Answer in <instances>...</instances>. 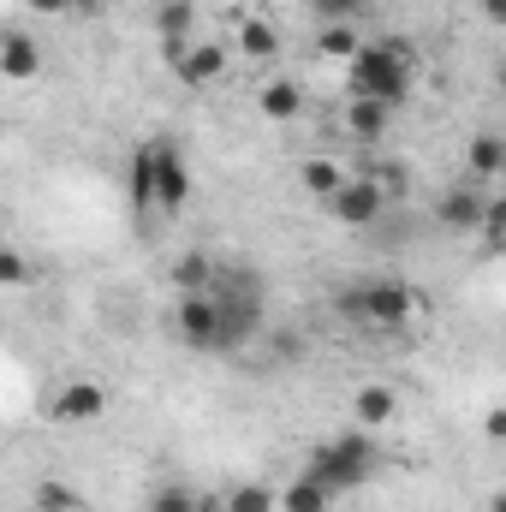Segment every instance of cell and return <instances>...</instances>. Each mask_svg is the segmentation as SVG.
Listing matches in <instances>:
<instances>
[{"instance_id": "6da1fadb", "label": "cell", "mask_w": 506, "mask_h": 512, "mask_svg": "<svg viewBox=\"0 0 506 512\" xmlns=\"http://www.w3.org/2000/svg\"><path fill=\"white\" fill-rule=\"evenodd\" d=\"M203 292L215 298V352H239V346H251L256 334H262V322H268V310H262L268 292H262V280H256L251 268L215 262Z\"/></svg>"}, {"instance_id": "7a4b0ae2", "label": "cell", "mask_w": 506, "mask_h": 512, "mask_svg": "<svg viewBox=\"0 0 506 512\" xmlns=\"http://www.w3.org/2000/svg\"><path fill=\"white\" fill-rule=\"evenodd\" d=\"M411 78H417V54L405 42H358V54L346 60V90L381 108H399L411 96Z\"/></svg>"}, {"instance_id": "3957f363", "label": "cell", "mask_w": 506, "mask_h": 512, "mask_svg": "<svg viewBox=\"0 0 506 512\" xmlns=\"http://www.w3.org/2000/svg\"><path fill=\"white\" fill-rule=\"evenodd\" d=\"M304 471H310L328 495H346V489H364V483L381 471V447L370 441V429H352V435L322 441V447L310 453Z\"/></svg>"}, {"instance_id": "277c9868", "label": "cell", "mask_w": 506, "mask_h": 512, "mask_svg": "<svg viewBox=\"0 0 506 512\" xmlns=\"http://www.w3.org/2000/svg\"><path fill=\"white\" fill-rule=\"evenodd\" d=\"M334 304H340V316H352V322H370V328H399V322H411L417 292H411L405 280H393V274H370V280H352Z\"/></svg>"}, {"instance_id": "5b68a950", "label": "cell", "mask_w": 506, "mask_h": 512, "mask_svg": "<svg viewBox=\"0 0 506 512\" xmlns=\"http://www.w3.org/2000/svg\"><path fill=\"white\" fill-rule=\"evenodd\" d=\"M191 203V161L179 155V143L155 137V215H179Z\"/></svg>"}, {"instance_id": "8992f818", "label": "cell", "mask_w": 506, "mask_h": 512, "mask_svg": "<svg viewBox=\"0 0 506 512\" xmlns=\"http://www.w3.org/2000/svg\"><path fill=\"white\" fill-rule=\"evenodd\" d=\"M173 328H179V340H185L191 352H215V298H209L203 286H197V292H179Z\"/></svg>"}, {"instance_id": "52a82bcc", "label": "cell", "mask_w": 506, "mask_h": 512, "mask_svg": "<svg viewBox=\"0 0 506 512\" xmlns=\"http://www.w3.org/2000/svg\"><path fill=\"white\" fill-rule=\"evenodd\" d=\"M381 209H387V197H381L376 185H370V173H358V179H346L334 197H328V215L340 221V227H370Z\"/></svg>"}, {"instance_id": "ba28073f", "label": "cell", "mask_w": 506, "mask_h": 512, "mask_svg": "<svg viewBox=\"0 0 506 512\" xmlns=\"http://www.w3.org/2000/svg\"><path fill=\"white\" fill-rule=\"evenodd\" d=\"M54 423H96L102 411H108V387L102 382H66L54 393Z\"/></svg>"}, {"instance_id": "9c48e42d", "label": "cell", "mask_w": 506, "mask_h": 512, "mask_svg": "<svg viewBox=\"0 0 506 512\" xmlns=\"http://www.w3.org/2000/svg\"><path fill=\"white\" fill-rule=\"evenodd\" d=\"M36 72H42V42H36L30 30H6V36H0V78L30 84Z\"/></svg>"}, {"instance_id": "30bf717a", "label": "cell", "mask_w": 506, "mask_h": 512, "mask_svg": "<svg viewBox=\"0 0 506 512\" xmlns=\"http://www.w3.org/2000/svg\"><path fill=\"white\" fill-rule=\"evenodd\" d=\"M221 72H227V48H221V42H197V48H185V54L173 60V78H179V84H191V90L215 84Z\"/></svg>"}, {"instance_id": "8fae6325", "label": "cell", "mask_w": 506, "mask_h": 512, "mask_svg": "<svg viewBox=\"0 0 506 512\" xmlns=\"http://www.w3.org/2000/svg\"><path fill=\"white\" fill-rule=\"evenodd\" d=\"M191 24H197V6H191V0H167V6H161L155 30H161V54H167V66L191 48Z\"/></svg>"}, {"instance_id": "7c38bea8", "label": "cell", "mask_w": 506, "mask_h": 512, "mask_svg": "<svg viewBox=\"0 0 506 512\" xmlns=\"http://www.w3.org/2000/svg\"><path fill=\"white\" fill-rule=\"evenodd\" d=\"M483 191H471V185H453V191H441V203H435V221L441 227H459V233H471L477 221H483Z\"/></svg>"}, {"instance_id": "4fadbf2b", "label": "cell", "mask_w": 506, "mask_h": 512, "mask_svg": "<svg viewBox=\"0 0 506 512\" xmlns=\"http://www.w3.org/2000/svg\"><path fill=\"white\" fill-rule=\"evenodd\" d=\"M393 411H399V393L387 382H364L352 393V417H358V429H381V423H393Z\"/></svg>"}, {"instance_id": "5bb4252c", "label": "cell", "mask_w": 506, "mask_h": 512, "mask_svg": "<svg viewBox=\"0 0 506 512\" xmlns=\"http://www.w3.org/2000/svg\"><path fill=\"white\" fill-rule=\"evenodd\" d=\"M239 54H245V60H256V66H268V60L280 54V30H274L268 18L239 12Z\"/></svg>"}, {"instance_id": "9a60e30c", "label": "cell", "mask_w": 506, "mask_h": 512, "mask_svg": "<svg viewBox=\"0 0 506 512\" xmlns=\"http://www.w3.org/2000/svg\"><path fill=\"white\" fill-rule=\"evenodd\" d=\"M256 108H262L268 120H298V114H304V90H298L292 78H268L262 96H256Z\"/></svg>"}, {"instance_id": "2e32d148", "label": "cell", "mask_w": 506, "mask_h": 512, "mask_svg": "<svg viewBox=\"0 0 506 512\" xmlns=\"http://www.w3.org/2000/svg\"><path fill=\"white\" fill-rule=\"evenodd\" d=\"M131 209L155 215V143H137L131 155Z\"/></svg>"}, {"instance_id": "e0dca14e", "label": "cell", "mask_w": 506, "mask_h": 512, "mask_svg": "<svg viewBox=\"0 0 506 512\" xmlns=\"http://www.w3.org/2000/svg\"><path fill=\"white\" fill-rule=\"evenodd\" d=\"M328 507H334V495H328L310 471H298V477L280 489V512H328Z\"/></svg>"}, {"instance_id": "ac0fdd59", "label": "cell", "mask_w": 506, "mask_h": 512, "mask_svg": "<svg viewBox=\"0 0 506 512\" xmlns=\"http://www.w3.org/2000/svg\"><path fill=\"white\" fill-rule=\"evenodd\" d=\"M387 126H393V108H381V102H364V96H352V102H346V131H352V137L376 143Z\"/></svg>"}, {"instance_id": "d6986e66", "label": "cell", "mask_w": 506, "mask_h": 512, "mask_svg": "<svg viewBox=\"0 0 506 512\" xmlns=\"http://www.w3.org/2000/svg\"><path fill=\"white\" fill-rule=\"evenodd\" d=\"M221 512H280V489L268 483H239L221 495Z\"/></svg>"}, {"instance_id": "ffe728a7", "label": "cell", "mask_w": 506, "mask_h": 512, "mask_svg": "<svg viewBox=\"0 0 506 512\" xmlns=\"http://www.w3.org/2000/svg\"><path fill=\"white\" fill-rule=\"evenodd\" d=\"M465 161H471V173H477V179H501V167H506V143L495 137V131H483V137H471Z\"/></svg>"}, {"instance_id": "44dd1931", "label": "cell", "mask_w": 506, "mask_h": 512, "mask_svg": "<svg viewBox=\"0 0 506 512\" xmlns=\"http://www.w3.org/2000/svg\"><path fill=\"white\" fill-rule=\"evenodd\" d=\"M298 179H304V191H310V197H322V203H328V197H334V191L346 185V173H340V161H328V155H316V161H304V173H298Z\"/></svg>"}, {"instance_id": "7402d4cb", "label": "cell", "mask_w": 506, "mask_h": 512, "mask_svg": "<svg viewBox=\"0 0 506 512\" xmlns=\"http://www.w3.org/2000/svg\"><path fill=\"white\" fill-rule=\"evenodd\" d=\"M358 24H322V36H316V54L322 60H352L358 54Z\"/></svg>"}, {"instance_id": "603a6c76", "label": "cell", "mask_w": 506, "mask_h": 512, "mask_svg": "<svg viewBox=\"0 0 506 512\" xmlns=\"http://www.w3.org/2000/svg\"><path fill=\"white\" fill-rule=\"evenodd\" d=\"M310 12H316L322 24H358V18L376 12V0H310Z\"/></svg>"}, {"instance_id": "cb8c5ba5", "label": "cell", "mask_w": 506, "mask_h": 512, "mask_svg": "<svg viewBox=\"0 0 506 512\" xmlns=\"http://www.w3.org/2000/svg\"><path fill=\"white\" fill-rule=\"evenodd\" d=\"M209 268H215L209 251H185L179 268H173V286H179V292H197V286H209Z\"/></svg>"}, {"instance_id": "d4e9b609", "label": "cell", "mask_w": 506, "mask_h": 512, "mask_svg": "<svg viewBox=\"0 0 506 512\" xmlns=\"http://www.w3.org/2000/svg\"><path fill=\"white\" fill-rule=\"evenodd\" d=\"M477 227H483V245L501 251L506 245V197H489V203H483V221H477Z\"/></svg>"}, {"instance_id": "484cf974", "label": "cell", "mask_w": 506, "mask_h": 512, "mask_svg": "<svg viewBox=\"0 0 506 512\" xmlns=\"http://www.w3.org/2000/svg\"><path fill=\"white\" fill-rule=\"evenodd\" d=\"M30 507H54V512H84L78 501V489H66V483H36V501Z\"/></svg>"}, {"instance_id": "4316f807", "label": "cell", "mask_w": 506, "mask_h": 512, "mask_svg": "<svg viewBox=\"0 0 506 512\" xmlns=\"http://www.w3.org/2000/svg\"><path fill=\"white\" fill-rule=\"evenodd\" d=\"M30 280H36L30 256H18V251H6V245H0V286H30Z\"/></svg>"}, {"instance_id": "83f0119b", "label": "cell", "mask_w": 506, "mask_h": 512, "mask_svg": "<svg viewBox=\"0 0 506 512\" xmlns=\"http://www.w3.org/2000/svg\"><path fill=\"white\" fill-rule=\"evenodd\" d=\"M149 512H203V501L191 489H161V495H149Z\"/></svg>"}, {"instance_id": "f1b7e54d", "label": "cell", "mask_w": 506, "mask_h": 512, "mask_svg": "<svg viewBox=\"0 0 506 512\" xmlns=\"http://www.w3.org/2000/svg\"><path fill=\"white\" fill-rule=\"evenodd\" d=\"M268 346H274V358H280V364H292V358L304 352V340H298V334H274Z\"/></svg>"}, {"instance_id": "f546056e", "label": "cell", "mask_w": 506, "mask_h": 512, "mask_svg": "<svg viewBox=\"0 0 506 512\" xmlns=\"http://www.w3.org/2000/svg\"><path fill=\"white\" fill-rule=\"evenodd\" d=\"M24 6H30V12H42V18H54V12H66L72 0H24Z\"/></svg>"}, {"instance_id": "4dcf8cb0", "label": "cell", "mask_w": 506, "mask_h": 512, "mask_svg": "<svg viewBox=\"0 0 506 512\" xmlns=\"http://www.w3.org/2000/svg\"><path fill=\"white\" fill-rule=\"evenodd\" d=\"M483 429H489V441H501V435H506V411H501V405L489 411V423H483Z\"/></svg>"}, {"instance_id": "1f68e13d", "label": "cell", "mask_w": 506, "mask_h": 512, "mask_svg": "<svg viewBox=\"0 0 506 512\" xmlns=\"http://www.w3.org/2000/svg\"><path fill=\"white\" fill-rule=\"evenodd\" d=\"M483 12H489V18H501V12H506V0H483Z\"/></svg>"}, {"instance_id": "d6a6232c", "label": "cell", "mask_w": 506, "mask_h": 512, "mask_svg": "<svg viewBox=\"0 0 506 512\" xmlns=\"http://www.w3.org/2000/svg\"><path fill=\"white\" fill-rule=\"evenodd\" d=\"M30 512H54V507H30Z\"/></svg>"}]
</instances>
